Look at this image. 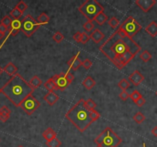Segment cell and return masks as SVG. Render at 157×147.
Instances as JSON below:
<instances>
[{
	"label": "cell",
	"mask_w": 157,
	"mask_h": 147,
	"mask_svg": "<svg viewBox=\"0 0 157 147\" xmlns=\"http://www.w3.org/2000/svg\"><path fill=\"white\" fill-rule=\"evenodd\" d=\"M141 50L132 38L118 29L99 47V51L113 62L118 69L127 65Z\"/></svg>",
	"instance_id": "obj_1"
},
{
	"label": "cell",
	"mask_w": 157,
	"mask_h": 147,
	"mask_svg": "<svg viewBox=\"0 0 157 147\" xmlns=\"http://www.w3.org/2000/svg\"><path fill=\"white\" fill-rule=\"evenodd\" d=\"M35 89L20 74H16L2 87V93L14 106H20L28 97L33 95Z\"/></svg>",
	"instance_id": "obj_2"
},
{
	"label": "cell",
	"mask_w": 157,
	"mask_h": 147,
	"mask_svg": "<svg viewBox=\"0 0 157 147\" xmlns=\"http://www.w3.org/2000/svg\"><path fill=\"white\" fill-rule=\"evenodd\" d=\"M66 117L79 131L82 133L100 117V114L96 110H89L85 106V101L80 99L68 110Z\"/></svg>",
	"instance_id": "obj_3"
},
{
	"label": "cell",
	"mask_w": 157,
	"mask_h": 147,
	"mask_svg": "<svg viewBox=\"0 0 157 147\" xmlns=\"http://www.w3.org/2000/svg\"><path fill=\"white\" fill-rule=\"evenodd\" d=\"M78 9L82 16L87 19L88 21H93L99 14L103 12L104 8L96 0H87L84 2Z\"/></svg>",
	"instance_id": "obj_4"
},
{
	"label": "cell",
	"mask_w": 157,
	"mask_h": 147,
	"mask_svg": "<svg viewBox=\"0 0 157 147\" xmlns=\"http://www.w3.org/2000/svg\"><path fill=\"white\" fill-rule=\"evenodd\" d=\"M122 141V139L109 127L106 128L95 139L96 144L109 147H117Z\"/></svg>",
	"instance_id": "obj_5"
},
{
	"label": "cell",
	"mask_w": 157,
	"mask_h": 147,
	"mask_svg": "<svg viewBox=\"0 0 157 147\" xmlns=\"http://www.w3.org/2000/svg\"><path fill=\"white\" fill-rule=\"evenodd\" d=\"M39 28V24L38 23V21L30 15H26L22 20L21 31L28 38H30Z\"/></svg>",
	"instance_id": "obj_6"
},
{
	"label": "cell",
	"mask_w": 157,
	"mask_h": 147,
	"mask_svg": "<svg viewBox=\"0 0 157 147\" xmlns=\"http://www.w3.org/2000/svg\"><path fill=\"white\" fill-rule=\"evenodd\" d=\"M119 29L124 31L130 38H132L141 30L142 27L133 17L130 16L122 22Z\"/></svg>",
	"instance_id": "obj_7"
},
{
	"label": "cell",
	"mask_w": 157,
	"mask_h": 147,
	"mask_svg": "<svg viewBox=\"0 0 157 147\" xmlns=\"http://www.w3.org/2000/svg\"><path fill=\"white\" fill-rule=\"evenodd\" d=\"M39 106H40V103L39 102V101L33 97V95H31L22 103L20 107L26 113V114L32 115Z\"/></svg>",
	"instance_id": "obj_8"
},
{
	"label": "cell",
	"mask_w": 157,
	"mask_h": 147,
	"mask_svg": "<svg viewBox=\"0 0 157 147\" xmlns=\"http://www.w3.org/2000/svg\"><path fill=\"white\" fill-rule=\"evenodd\" d=\"M52 79L54 82L56 88L59 91H65L70 84L68 81L66 80V74L64 73L55 74L52 78Z\"/></svg>",
	"instance_id": "obj_9"
},
{
	"label": "cell",
	"mask_w": 157,
	"mask_h": 147,
	"mask_svg": "<svg viewBox=\"0 0 157 147\" xmlns=\"http://www.w3.org/2000/svg\"><path fill=\"white\" fill-rule=\"evenodd\" d=\"M144 12H148L156 3V0H136L135 2Z\"/></svg>",
	"instance_id": "obj_10"
},
{
	"label": "cell",
	"mask_w": 157,
	"mask_h": 147,
	"mask_svg": "<svg viewBox=\"0 0 157 147\" xmlns=\"http://www.w3.org/2000/svg\"><path fill=\"white\" fill-rule=\"evenodd\" d=\"M129 80L130 81V82L133 84L134 86H138L140 85L142 82L143 81L145 80L144 76L140 73L139 71L136 70L135 71L132 72L130 76H129Z\"/></svg>",
	"instance_id": "obj_11"
},
{
	"label": "cell",
	"mask_w": 157,
	"mask_h": 147,
	"mask_svg": "<svg viewBox=\"0 0 157 147\" xmlns=\"http://www.w3.org/2000/svg\"><path fill=\"white\" fill-rule=\"evenodd\" d=\"M22 21L20 19H13L9 28V32L12 36H16L21 31Z\"/></svg>",
	"instance_id": "obj_12"
},
{
	"label": "cell",
	"mask_w": 157,
	"mask_h": 147,
	"mask_svg": "<svg viewBox=\"0 0 157 147\" xmlns=\"http://www.w3.org/2000/svg\"><path fill=\"white\" fill-rule=\"evenodd\" d=\"M82 61L80 60V58L77 56V55H75V56L72 57L68 62H67V64L69 67L70 70L72 71H76L82 66Z\"/></svg>",
	"instance_id": "obj_13"
},
{
	"label": "cell",
	"mask_w": 157,
	"mask_h": 147,
	"mask_svg": "<svg viewBox=\"0 0 157 147\" xmlns=\"http://www.w3.org/2000/svg\"><path fill=\"white\" fill-rule=\"evenodd\" d=\"M43 99L45 100V101L48 103L49 106H52L54 105L57 101H59V97L58 95L56 93H55L54 92H48L45 95Z\"/></svg>",
	"instance_id": "obj_14"
},
{
	"label": "cell",
	"mask_w": 157,
	"mask_h": 147,
	"mask_svg": "<svg viewBox=\"0 0 157 147\" xmlns=\"http://www.w3.org/2000/svg\"><path fill=\"white\" fill-rule=\"evenodd\" d=\"M105 35L103 34L99 29H96L92 32L90 35V39H93V41L95 43H99L103 39H104Z\"/></svg>",
	"instance_id": "obj_15"
},
{
	"label": "cell",
	"mask_w": 157,
	"mask_h": 147,
	"mask_svg": "<svg viewBox=\"0 0 157 147\" xmlns=\"http://www.w3.org/2000/svg\"><path fill=\"white\" fill-rule=\"evenodd\" d=\"M3 71H4L8 75L12 76H12H14L15 74H17L18 68L12 62H9V63H8V64L5 66V68H3Z\"/></svg>",
	"instance_id": "obj_16"
},
{
	"label": "cell",
	"mask_w": 157,
	"mask_h": 147,
	"mask_svg": "<svg viewBox=\"0 0 157 147\" xmlns=\"http://www.w3.org/2000/svg\"><path fill=\"white\" fill-rule=\"evenodd\" d=\"M43 137L46 140V142L50 141L52 139L56 138V133L51 127H48L43 133Z\"/></svg>",
	"instance_id": "obj_17"
},
{
	"label": "cell",
	"mask_w": 157,
	"mask_h": 147,
	"mask_svg": "<svg viewBox=\"0 0 157 147\" xmlns=\"http://www.w3.org/2000/svg\"><path fill=\"white\" fill-rule=\"evenodd\" d=\"M145 31L151 35L152 37H156L157 35V23L156 21H151L145 28Z\"/></svg>",
	"instance_id": "obj_18"
},
{
	"label": "cell",
	"mask_w": 157,
	"mask_h": 147,
	"mask_svg": "<svg viewBox=\"0 0 157 147\" xmlns=\"http://www.w3.org/2000/svg\"><path fill=\"white\" fill-rule=\"evenodd\" d=\"M95 85L96 81L90 76H87V77L83 80V81H82V86L87 90H89H89L93 89V87H95Z\"/></svg>",
	"instance_id": "obj_19"
},
{
	"label": "cell",
	"mask_w": 157,
	"mask_h": 147,
	"mask_svg": "<svg viewBox=\"0 0 157 147\" xmlns=\"http://www.w3.org/2000/svg\"><path fill=\"white\" fill-rule=\"evenodd\" d=\"M29 83H30L32 85V87L35 90L42 85L43 81H42L38 76L35 75L31 80H30V81H29Z\"/></svg>",
	"instance_id": "obj_20"
},
{
	"label": "cell",
	"mask_w": 157,
	"mask_h": 147,
	"mask_svg": "<svg viewBox=\"0 0 157 147\" xmlns=\"http://www.w3.org/2000/svg\"><path fill=\"white\" fill-rule=\"evenodd\" d=\"M108 19H109L108 16H107L104 12H101L100 14H99V15L96 16V18L94 21L99 25H103V24L108 20Z\"/></svg>",
	"instance_id": "obj_21"
},
{
	"label": "cell",
	"mask_w": 157,
	"mask_h": 147,
	"mask_svg": "<svg viewBox=\"0 0 157 147\" xmlns=\"http://www.w3.org/2000/svg\"><path fill=\"white\" fill-rule=\"evenodd\" d=\"M49 17L46 15V12H43V13H41L40 15L39 16V17L37 18V21H38V23L40 25H46L49 21Z\"/></svg>",
	"instance_id": "obj_22"
},
{
	"label": "cell",
	"mask_w": 157,
	"mask_h": 147,
	"mask_svg": "<svg viewBox=\"0 0 157 147\" xmlns=\"http://www.w3.org/2000/svg\"><path fill=\"white\" fill-rule=\"evenodd\" d=\"M44 87L48 92H53L55 90H56V86H55V83L54 82H53V81H52V78H49V79L47 80L45 82Z\"/></svg>",
	"instance_id": "obj_23"
},
{
	"label": "cell",
	"mask_w": 157,
	"mask_h": 147,
	"mask_svg": "<svg viewBox=\"0 0 157 147\" xmlns=\"http://www.w3.org/2000/svg\"><path fill=\"white\" fill-rule=\"evenodd\" d=\"M46 145L48 147H60V146L62 145V143L58 138H55V139H52L50 141L46 142Z\"/></svg>",
	"instance_id": "obj_24"
},
{
	"label": "cell",
	"mask_w": 157,
	"mask_h": 147,
	"mask_svg": "<svg viewBox=\"0 0 157 147\" xmlns=\"http://www.w3.org/2000/svg\"><path fill=\"white\" fill-rule=\"evenodd\" d=\"M132 119H133V120L136 123L140 124V123H142L143 122L144 120H145V116H144V115L141 112H138V113H136V114L134 115Z\"/></svg>",
	"instance_id": "obj_25"
},
{
	"label": "cell",
	"mask_w": 157,
	"mask_h": 147,
	"mask_svg": "<svg viewBox=\"0 0 157 147\" xmlns=\"http://www.w3.org/2000/svg\"><path fill=\"white\" fill-rule=\"evenodd\" d=\"M12 22V19L10 16H4V17L2 18V19H1V24L4 25L5 26L8 28V29L10 27V26H11Z\"/></svg>",
	"instance_id": "obj_26"
},
{
	"label": "cell",
	"mask_w": 157,
	"mask_h": 147,
	"mask_svg": "<svg viewBox=\"0 0 157 147\" xmlns=\"http://www.w3.org/2000/svg\"><path fill=\"white\" fill-rule=\"evenodd\" d=\"M118 86L122 91H126L130 87V83L126 79H122L118 83Z\"/></svg>",
	"instance_id": "obj_27"
},
{
	"label": "cell",
	"mask_w": 157,
	"mask_h": 147,
	"mask_svg": "<svg viewBox=\"0 0 157 147\" xmlns=\"http://www.w3.org/2000/svg\"><path fill=\"white\" fill-rule=\"evenodd\" d=\"M22 15V13L16 7H15V8L10 12V16L13 18L14 19H20V18L21 17Z\"/></svg>",
	"instance_id": "obj_28"
},
{
	"label": "cell",
	"mask_w": 157,
	"mask_h": 147,
	"mask_svg": "<svg viewBox=\"0 0 157 147\" xmlns=\"http://www.w3.org/2000/svg\"><path fill=\"white\" fill-rule=\"evenodd\" d=\"M140 57L144 62H148L152 58V54L147 50H145L141 53Z\"/></svg>",
	"instance_id": "obj_29"
},
{
	"label": "cell",
	"mask_w": 157,
	"mask_h": 147,
	"mask_svg": "<svg viewBox=\"0 0 157 147\" xmlns=\"http://www.w3.org/2000/svg\"><path fill=\"white\" fill-rule=\"evenodd\" d=\"M52 39H53V41H56V43H60L61 41H63L64 35H62L60 31H56V32L53 35V36H52Z\"/></svg>",
	"instance_id": "obj_30"
},
{
	"label": "cell",
	"mask_w": 157,
	"mask_h": 147,
	"mask_svg": "<svg viewBox=\"0 0 157 147\" xmlns=\"http://www.w3.org/2000/svg\"><path fill=\"white\" fill-rule=\"evenodd\" d=\"M85 104L89 110H95V108L96 107V103L91 98H89L88 100L85 101Z\"/></svg>",
	"instance_id": "obj_31"
},
{
	"label": "cell",
	"mask_w": 157,
	"mask_h": 147,
	"mask_svg": "<svg viewBox=\"0 0 157 147\" xmlns=\"http://www.w3.org/2000/svg\"><path fill=\"white\" fill-rule=\"evenodd\" d=\"M95 27V25L93 24V21H87L86 22L83 24V29L85 31L87 32H90L91 31H93V29Z\"/></svg>",
	"instance_id": "obj_32"
},
{
	"label": "cell",
	"mask_w": 157,
	"mask_h": 147,
	"mask_svg": "<svg viewBox=\"0 0 157 147\" xmlns=\"http://www.w3.org/2000/svg\"><path fill=\"white\" fill-rule=\"evenodd\" d=\"M130 97L132 99V101H133V102L136 103V101L139 100V99L141 98V97H143V96H142V94L140 93V92H139V91H136V90H135V91H132V93L130 95Z\"/></svg>",
	"instance_id": "obj_33"
},
{
	"label": "cell",
	"mask_w": 157,
	"mask_h": 147,
	"mask_svg": "<svg viewBox=\"0 0 157 147\" xmlns=\"http://www.w3.org/2000/svg\"><path fill=\"white\" fill-rule=\"evenodd\" d=\"M16 7L18 9L20 10V11L22 12V13H23V12H25V10L27 9L28 6H27V4H26V3H25V2H23V1H20V2H19V3H18L17 5H16Z\"/></svg>",
	"instance_id": "obj_34"
},
{
	"label": "cell",
	"mask_w": 157,
	"mask_h": 147,
	"mask_svg": "<svg viewBox=\"0 0 157 147\" xmlns=\"http://www.w3.org/2000/svg\"><path fill=\"white\" fill-rule=\"evenodd\" d=\"M109 25H110L111 27L113 29H116L119 25V20L118 19H116V17L111 18L109 20Z\"/></svg>",
	"instance_id": "obj_35"
},
{
	"label": "cell",
	"mask_w": 157,
	"mask_h": 147,
	"mask_svg": "<svg viewBox=\"0 0 157 147\" xmlns=\"http://www.w3.org/2000/svg\"><path fill=\"white\" fill-rule=\"evenodd\" d=\"M92 64H93V62L89 58H86V59H85L82 62V66L84 68H85V69H89V68H91Z\"/></svg>",
	"instance_id": "obj_36"
},
{
	"label": "cell",
	"mask_w": 157,
	"mask_h": 147,
	"mask_svg": "<svg viewBox=\"0 0 157 147\" xmlns=\"http://www.w3.org/2000/svg\"><path fill=\"white\" fill-rule=\"evenodd\" d=\"M90 39V35H89L86 32L83 31L82 32V38H81V43L82 44H86L89 41V40Z\"/></svg>",
	"instance_id": "obj_37"
},
{
	"label": "cell",
	"mask_w": 157,
	"mask_h": 147,
	"mask_svg": "<svg viewBox=\"0 0 157 147\" xmlns=\"http://www.w3.org/2000/svg\"><path fill=\"white\" fill-rule=\"evenodd\" d=\"M0 113L10 116V114H11V110H10V109L9 108L8 106H2V107L0 108Z\"/></svg>",
	"instance_id": "obj_38"
},
{
	"label": "cell",
	"mask_w": 157,
	"mask_h": 147,
	"mask_svg": "<svg viewBox=\"0 0 157 147\" xmlns=\"http://www.w3.org/2000/svg\"><path fill=\"white\" fill-rule=\"evenodd\" d=\"M119 98H120L122 101H126L129 97H130V94H129L128 92H127L126 91H122V92L119 93Z\"/></svg>",
	"instance_id": "obj_39"
},
{
	"label": "cell",
	"mask_w": 157,
	"mask_h": 147,
	"mask_svg": "<svg viewBox=\"0 0 157 147\" xmlns=\"http://www.w3.org/2000/svg\"><path fill=\"white\" fill-rule=\"evenodd\" d=\"M66 74V80L68 81L69 83H72V82L74 81V79H75V77H74L73 74H72L70 71H67L66 72V74Z\"/></svg>",
	"instance_id": "obj_40"
},
{
	"label": "cell",
	"mask_w": 157,
	"mask_h": 147,
	"mask_svg": "<svg viewBox=\"0 0 157 147\" xmlns=\"http://www.w3.org/2000/svg\"><path fill=\"white\" fill-rule=\"evenodd\" d=\"M81 38H82V32L80 31H77L75 33V35H73V39L77 42H81Z\"/></svg>",
	"instance_id": "obj_41"
},
{
	"label": "cell",
	"mask_w": 157,
	"mask_h": 147,
	"mask_svg": "<svg viewBox=\"0 0 157 147\" xmlns=\"http://www.w3.org/2000/svg\"><path fill=\"white\" fill-rule=\"evenodd\" d=\"M145 100L143 98V97H141V98H140L136 102V104L139 107H141V106H143L144 104H145Z\"/></svg>",
	"instance_id": "obj_42"
},
{
	"label": "cell",
	"mask_w": 157,
	"mask_h": 147,
	"mask_svg": "<svg viewBox=\"0 0 157 147\" xmlns=\"http://www.w3.org/2000/svg\"><path fill=\"white\" fill-rule=\"evenodd\" d=\"M9 116H8V115H5L0 113V120L3 123L6 122V121L9 120Z\"/></svg>",
	"instance_id": "obj_43"
},
{
	"label": "cell",
	"mask_w": 157,
	"mask_h": 147,
	"mask_svg": "<svg viewBox=\"0 0 157 147\" xmlns=\"http://www.w3.org/2000/svg\"><path fill=\"white\" fill-rule=\"evenodd\" d=\"M7 31H8V28L6 27V26H5L4 25H2V24H0V32L5 34Z\"/></svg>",
	"instance_id": "obj_44"
},
{
	"label": "cell",
	"mask_w": 157,
	"mask_h": 147,
	"mask_svg": "<svg viewBox=\"0 0 157 147\" xmlns=\"http://www.w3.org/2000/svg\"><path fill=\"white\" fill-rule=\"evenodd\" d=\"M151 133L155 137H157V126H155V127L153 128V130H151Z\"/></svg>",
	"instance_id": "obj_45"
},
{
	"label": "cell",
	"mask_w": 157,
	"mask_h": 147,
	"mask_svg": "<svg viewBox=\"0 0 157 147\" xmlns=\"http://www.w3.org/2000/svg\"><path fill=\"white\" fill-rule=\"evenodd\" d=\"M5 36V34H3V33L0 32V41L2 40V39H3V37Z\"/></svg>",
	"instance_id": "obj_46"
},
{
	"label": "cell",
	"mask_w": 157,
	"mask_h": 147,
	"mask_svg": "<svg viewBox=\"0 0 157 147\" xmlns=\"http://www.w3.org/2000/svg\"><path fill=\"white\" fill-rule=\"evenodd\" d=\"M2 72H3V69H2V68H1V67H0V75L2 74Z\"/></svg>",
	"instance_id": "obj_47"
},
{
	"label": "cell",
	"mask_w": 157,
	"mask_h": 147,
	"mask_svg": "<svg viewBox=\"0 0 157 147\" xmlns=\"http://www.w3.org/2000/svg\"><path fill=\"white\" fill-rule=\"evenodd\" d=\"M96 147H103V146H102V145H99V144H97Z\"/></svg>",
	"instance_id": "obj_48"
},
{
	"label": "cell",
	"mask_w": 157,
	"mask_h": 147,
	"mask_svg": "<svg viewBox=\"0 0 157 147\" xmlns=\"http://www.w3.org/2000/svg\"><path fill=\"white\" fill-rule=\"evenodd\" d=\"M17 147H24L23 146H22V145H20V146H18Z\"/></svg>",
	"instance_id": "obj_49"
},
{
	"label": "cell",
	"mask_w": 157,
	"mask_h": 147,
	"mask_svg": "<svg viewBox=\"0 0 157 147\" xmlns=\"http://www.w3.org/2000/svg\"><path fill=\"white\" fill-rule=\"evenodd\" d=\"M2 93V88H0V93Z\"/></svg>",
	"instance_id": "obj_50"
},
{
	"label": "cell",
	"mask_w": 157,
	"mask_h": 147,
	"mask_svg": "<svg viewBox=\"0 0 157 147\" xmlns=\"http://www.w3.org/2000/svg\"><path fill=\"white\" fill-rule=\"evenodd\" d=\"M143 146L145 147V143H143Z\"/></svg>",
	"instance_id": "obj_51"
},
{
	"label": "cell",
	"mask_w": 157,
	"mask_h": 147,
	"mask_svg": "<svg viewBox=\"0 0 157 147\" xmlns=\"http://www.w3.org/2000/svg\"><path fill=\"white\" fill-rule=\"evenodd\" d=\"M156 96H157V91H156Z\"/></svg>",
	"instance_id": "obj_52"
}]
</instances>
